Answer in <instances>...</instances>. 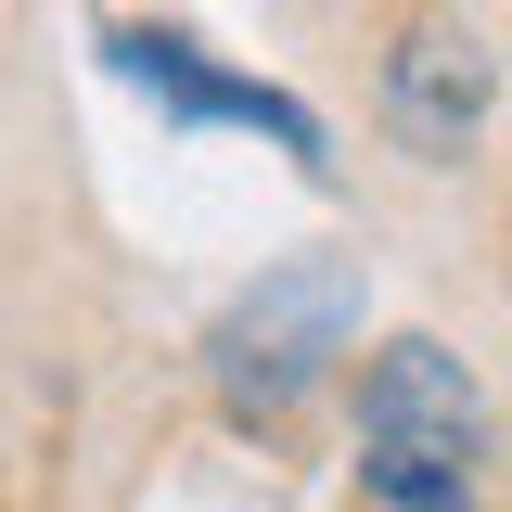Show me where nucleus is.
Listing matches in <instances>:
<instances>
[{
    "label": "nucleus",
    "instance_id": "4",
    "mask_svg": "<svg viewBox=\"0 0 512 512\" xmlns=\"http://www.w3.org/2000/svg\"><path fill=\"white\" fill-rule=\"evenodd\" d=\"M487 90H500V64H487L474 26H410V39L384 52V128H397L423 167H448V154L487 128Z\"/></svg>",
    "mask_w": 512,
    "mask_h": 512
},
{
    "label": "nucleus",
    "instance_id": "2",
    "mask_svg": "<svg viewBox=\"0 0 512 512\" xmlns=\"http://www.w3.org/2000/svg\"><path fill=\"white\" fill-rule=\"evenodd\" d=\"M103 64L116 77H141L167 116H192V128H269L295 167H333V141H320V116L295 103V90H269V77H231V64H205L192 52V26H103Z\"/></svg>",
    "mask_w": 512,
    "mask_h": 512
},
{
    "label": "nucleus",
    "instance_id": "3",
    "mask_svg": "<svg viewBox=\"0 0 512 512\" xmlns=\"http://www.w3.org/2000/svg\"><path fill=\"white\" fill-rule=\"evenodd\" d=\"M359 448H487V397L436 333H397L359 359Z\"/></svg>",
    "mask_w": 512,
    "mask_h": 512
},
{
    "label": "nucleus",
    "instance_id": "1",
    "mask_svg": "<svg viewBox=\"0 0 512 512\" xmlns=\"http://www.w3.org/2000/svg\"><path fill=\"white\" fill-rule=\"evenodd\" d=\"M359 256H282V269H256L244 295L218 308V333H205V372H218V397L231 410H295L346 346H359Z\"/></svg>",
    "mask_w": 512,
    "mask_h": 512
},
{
    "label": "nucleus",
    "instance_id": "5",
    "mask_svg": "<svg viewBox=\"0 0 512 512\" xmlns=\"http://www.w3.org/2000/svg\"><path fill=\"white\" fill-rule=\"evenodd\" d=\"M359 487L384 512H474V448H359Z\"/></svg>",
    "mask_w": 512,
    "mask_h": 512
}]
</instances>
